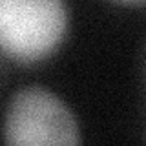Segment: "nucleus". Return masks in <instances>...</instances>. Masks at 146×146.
Returning a JSON list of instances; mask_svg holds the SVG:
<instances>
[{
    "label": "nucleus",
    "instance_id": "1",
    "mask_svg": "<svg viewBox=\"0 0 146 146\" xmlns=\"http://www.w3.org/2000/svg\"><path fill=\"white\" fill-rule=\"evenodd\" d=\"M66 27L64 0H0V44L18 62L31 64L51 55Z\"/></svg>",
    "mask_w": 146,
    "mask_h": 146
},
{
    "label": "nucleus",
    "instance_id": "2",
    "mask_svg": "<svg viewBox=\"0 0 146 146\" xmlns=\"http://www.w3.org/2000/svg\"><path fill=\"white\" fill-rule=\"evenodd\" d=\"M7 144H79L75 115L55 93L42 86H26L11 95L6 108Z\"/></svg>",
    "mask_w": 146,
    "mask_h": 146
},
{
    "label": "nucleus",
    "instance_id": "3",
    "mask_svg": "<svg viewBox=\"0 0 146 146\" xmlns=\"http://www.w3.org/2000/svg\"><path fill=\"white\" fill-rule=\"evenodd\" d=\"M117 2H122V4H143L146 0H117Z\"/></svg>",
    "mask_w": 146,
    "mask_h": 146
}]
</instances>
